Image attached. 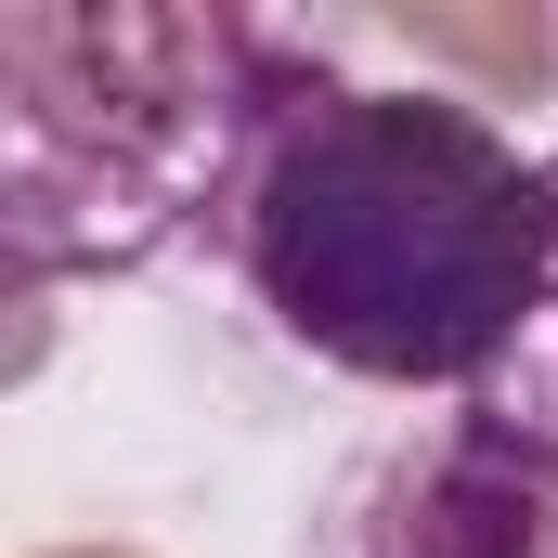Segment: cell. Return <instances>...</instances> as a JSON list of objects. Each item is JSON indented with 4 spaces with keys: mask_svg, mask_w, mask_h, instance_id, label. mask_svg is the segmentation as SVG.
<instances>
[{
    "mask_svg": "<svg viewBox=\"0 0 558 558\" xmlns=\"http://www.w3.org/2000/svg\"><path fill=\"white\" fill-rule=\"evenodd\" d=\"M286 558H558V364L377 428Z\"/></svg>",
    "mask_w": 558,
    "mask_h": 558,
    "instance_id": "obj_2",
    "label": "cell"
},
{
    "mask_svg": "<svg viewBox=\"0 0 558 558\" xmlns=\"http://www.w3.org/2000/svg\"><path fill=\"white\" fill-rule=\"evenodd\" d=\"M221 260L325 377L468 403L558 312V156H520L454 92H364L299 52L234 169Z\"/></svg>",
    "mask_w": 558,
    "mask_h": 558,
    "instance_id": "obj_1",
    "label": "cell"
}]
</instances>
